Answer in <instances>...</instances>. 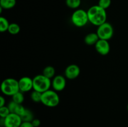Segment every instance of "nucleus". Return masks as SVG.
Segmentation results:
<instances>
[{"instance_id":"obj_1","label":"nucleus","mask_w":128,"mask_h":127,"mask_svg":"<svg viewBox=\"0 0 128 127\" xmlns=\"http://www.w3.org/2000/svg\"><path fill=\"white\" fill-rule=\"evenodd\" d=\"M87 12L89 22L94 26L98 27L106 22L107 12L106 9L100 7L98 4L90 7Z\"/></svg>"},{"instance_id":"obj_2","label":"nucleus","mask_w":128,"mask_h":127,"mask_svg":"<svg viewBox=\"0 0 128 127\" xmlns=\"http://www.w3.org/2000/svg\"><path fill=\"white\" fill-rule=\"evenodd\" d=\"M1 90L5 95L12 97L20 91L18 80L13 78H6L1 83Z\"/></svg>"},{"instance_id":"obj_3","label":"nucleus","mask_w":128,"mask_h":127,"mask_svg":"<svg viewBox=\"0 0 128 127\" xmlns=\"http://www.w3.org/2000/svg\"><path fill=\"white\" fill-rule=\"evenodd\" d=\"M60 98L57 92L54 90H48L42 93L41 103L48 107H55L59 105Z\"/></svg>"},{"instance_id":"obj_4","label":"nucleus","mask_w":128,"mask_h":127,"mask_svg":"<svg viewBox=\"0 0 128 127\" xmlns=\"http://www.w3.org/2000/svg\"><path fill=\"white\" fill-rule=\"evenodd\" d=\"M33 90L41 93L46 92L50 89L51 87V80L50 78L45 77L42 74H39L33 78Z\"/></svg>"},{"instance_id":"obj_5","label":"nucleus","mask_w":128,"mask_h":127,"mask_svg":"<svg viewBox=\"0 0 128 127\" xmlns=\"http://www.w3.org/2000/svg\"><path fill=\"white\" fill-rule=\"evenodd\" d=\"M71 19L72 24L76 27H84L89 22L88 12L82 9H77L72 12Z\"/></svg>"},{"instance_id":"obj_6","label":"nucleus","mask_w":128,"mask_h":127,"mask_svg":"<svg viewBox=\"0 0 128 127\" xmlns=\"http://www.w3.org/2000/svg\"><path fill=\"white\" fill-rule=\"evenodd\" d=\"M96 33L100 39L109 41L112 37L114 34V29L111 24L106 22L98 27Z\"/></svg>"},{"instance_id":"obj_7","label":"nucleus","mask_w":128,"mask_h":127,"mask_svg":"<svg viewBox=\"0 0 128 127\" xmlns=\"http://www.w3.org/2000/svg\"><path fill=\"white\" fill-rule=\"evenodd\" d=\"M22 122V120L20 115L11 113L4 118V127H20Z\"/></svg>"},{"instance_id":"obj_8","label":"nucleus","mask_w":128,"mask_h":127,"mask_svg":"<svg viewBox=\"0 0 128 127\" xmlns=\"http://www.w3.org/2000/svg\"><path fill=\"white\" fill-rule=\"evenodd\" d=\"M19 87H20V91L25 93L28 92L33 89V80L31 77H22L18 80Z\"/></svg>"},{"instance_id":"obj_9","label":"nucleus","mask_w":128,"mask_h":127,"mask_svg":"<svg viewBox=\"0 0 128 127\" xmlns=\"http://www.w3.org/2000/svg\"><path fill=\"white\" fill-rule=\"evenodd\" d=\"M51 86L56 92L62 91L66 86V78L61 75H56L51 81Z\"/></svg>"},{"instance_id":"obj_10","label":"nucleus","mask_w":128,"mask_h":127,"mask_svg":"<svg viewBox=\"0 0 128 127\" xmlns=\"http://www.w3.org/2000/svg\"><path fill=\"white\" fill-rule=\"evenodd\" d=\"M80 72H81V70L78 65L70 64L65 69V77L70 80L76 79L79 77Z\"/></svg>"},{"instance_id":"obj_11","label":"nucleus","mask_w":128,"mask_h":127,"mask_svg":"<svg viewBox=\"0 0 128 127\" xmlns=\"http://www.w3.org/2000/svg\"><path fill=\"white\" fill-rule=\"evenodd\" d=\"M95 49L98 54L102 56H106L108 54L111 50V47L108 41L104 39H100L94 45Z\"/></svg>"},{"instance_id":"obj_12","label":"nucleus","mask_w":128,"mask_h":127,"mask_svg":"<svg viewBox=\"0 0 128 127\" xmlns=\"http://www.w3.org/2000/svg\"><path fill=\"white\" fill-rule=\"evenodd\" d=\"M100 39V37L96 32H90L85 36L84 41L85 44L88 46H94Z\"/></svg>"},{"instance_id":"obj_13","label":"nucleus","mask_w":128,"mask_h":127,"mask_svg":"<svg viewBox=\"0 0 128 127\" xmlns=\"http://www.w3.org/2000/svg\"><path fill=\"white\" fill-rule=\"evenodd\" d=\"M55 73H56V70H55L54 67L52 66H46L42 70V74L50 79L53 78L55 77Z\"/></svg>"},{"instance_id":"obj_14","label":"nucleus","mask_w":128,"mask_h":127,"mask_svg":"<svg viewBox=\"0 0 128 127\" xmlns=\"http://www.w3.org/2000/svg\"><path fill=\"white\" fill-rule=\"evenodd\" d=\"M16 0H0V7L3 9H10L16 6Z\"/></svg>"},{"instance_id":"obj_15","label":"nucleus","mask_w":128,"mask_h":127,"mask_svg":"<svg viewBox=\"0 0 128 127\" xmlns=\"http://www.w3.org/2000/svg\"><path fill=\"white\" fill-rule=\"evenodd\" d=\"M20 31H21V27L20 25L15 22H12L10 23L8 32L11 35H16L20 33Z\"/></svg>"},{"instance_id":"obj_16","label":"nucleus","mask_w":128,"mask_h":127,"mask_svg":"<svg viewBox=\"0 0 128 127\" xmlns=\"http://www.w3.org/2000/svg\"><path fill=\"white\" fill-rule=\"evenodd\" d=\"M10 23L4 17H0V32H4L8 31Z\"/></svg>"},{"instance_id":"obj_17","label":"nucleus","mask_w":128,"mask_h":127,"mask_svg":"<svg viewBox=\"0 0 128 127\" xmlns=\"http://www.w3.org/2000/svg\"><path fill=\"white\" fill-rule=\"evenodd\" d=\"M21 118L22 122H32L34 118L32 111L28 109V108H26L24 113L21 116Z\"/></svg>"},{"instance_id":"obj_18","label":"nucleus","mask_w":128,"mask_h":127,"mask_svg":"<svg viewBox=\"0 0 128 127\" xmlns=\"http://www.w3.org/2000/svg\"><path fill=\"white\" fill-rule=\"evenodd\" d=\"M12 100L18 104H22L24 100V97L22 92L19 91L12 96Z\"/></svg>"},{"instance_id":"obj_19","label":"nucleus","mask_w":128,"mask_h":127,"mask_svg":"<svg viewBox=\"0 0 128 127\" xmlns=\"http://www.w3.org/2000/svg\"><path fill=\"white\" fill-rule=\"evenodd\" d=\"M66 6L71 9H77L81 4V0H66Z\"/></svg>"},{"instance_id":"obj_20","label":"nucleus","mask_w":128,"mask_h":127,"mask_svg":"<svg viewBox=\"0 0 128 127\" xmlns=\"http://www.w3.org/2000/svg\"><path fill=\"white\" fill-rule=\"evenodd\" d=\"M41 97H42V93L33 90L32 92L30 95V97L31 99L32 100V102H36V103H39L41 102Z\"/></svg>"},{"instance_id":"obj_21","label":"nucleus","mask_w":128,"mask_h":127,"mask_svg":"<svg viewBox=\"0 0 128 127\" xmlns=\"http://www.w3.org/2000/svg\"><path fill=\"white\" fill-rule=\"evenodd\" d=\"M11 113L10 109L7 105L0 107V117L5 118Z\"/></svg>"},{"instance_id":"obj_22","label":"nucleus","mask_w":128,"mask_h":127,"mask_svg":"<svg viewBox=\"0 0 128 127\" xmlns=\"http://www.w3.org/2000/svg\"><path fill=\"white\" fill-rule=\"evenodd\" d=\"M111 4V0H99L98 5L102 8L106 9Z\"/></svg>"},{"instance_id":"obj_23","label":"nucleus","mask_w":128,"mask_h":127,"mask_svg":"<svg viewBox=\"0 0 128 127\" xmlns=\"http://www.w3.org/2000/svg\"><path fill=\"white\" fill-rule=\"evenodd\" d=\"M18 105V103H16V102H13L12 100H11V102H9V103L7 105V106L9 108V109H10L11 113H14L15 110H16V107H17Z\"/></svg>"},{"instance_id":"obj_24","label":"nucleus","mask_w":128,"mask_h":127,"mask_svg":"<svg viewBox=\"0 0 128 127\" xmlns=\"http://www.w3.org/2000/svg\"><path fill=\"white\" fill-rule=\"evenodd\" d=\"M20 127H34L31 122H22Z\"/></svg>"},{"instance_id":"obj_25","label":"nucleus","mask_w":128,"mask_h":127,"mask_svg":"<svg viewBox=\"0 0 128 127\" xmlns=\"http://www.w3.org/2000/svg\"><path fill=\"white\" fill-rule=\"evenodd\" d=\"M32 124L34 127H39L41 125V121L40 120L38 119V118H34L33 120L31 122Z\"/></svg>"},{"instance_id":"obj_26","label":"nucleus","mask_w":128,"mask_h":127,"mask_svg":"<svg viewBox=\"0 0 128 127\" xmlns=\"http://www.w3.org/2000/svg\"><path fill=\"white\" fill-rule=\"evenodd\" d=\"M5 103H6V100L4 97L3 96H1L0 97V107L5 106Z\"/></svg>"},{"instance_id":"obj_27","label":"nucleus","mask_w":128,"mask_h":127,"mask_svg":"<svg viewBox=\"0 0 128 127\" xmlns=\"http://www.w3.org/2000/svg\"><path fill=\"white\" fill-rule=\"evenodd\" d=\"M127 110H128V105H127Z\"/></svg>"}]
</instances>
